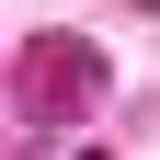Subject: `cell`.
I'll return each mask as SVG.
<instances>
[{
	"label": "cell",
	"instance_id": "obj_1",
	"mask_svg": "<svg viewBox=\"0 0 160 160\" xmlns=\"http://www.w3.org/2000/svg\"><path fill=\"white\" fill-rule=\"evenodd\" d=\"M12 92H23V114H80L92 92H103V57L80 46V34H34V46H23V80H12Z\"/></svg>",
	"mask_w": 160,
	"mask_h": 160
}]
</instances>
